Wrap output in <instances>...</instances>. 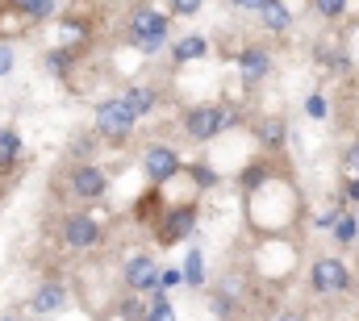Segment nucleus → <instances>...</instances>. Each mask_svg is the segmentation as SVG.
Segmentation results:
<instances>
[{
  "instance_id": "nucleus-16",
  "label": "nucleus",
  "mask_w": 359,
  "mask_h": 321,
  "mask_svg": "<svg viewBox=\"0 0 359 321\" xmlns=\"http://www.w3.org/2000/svg\"><path fill=\"white\" fill-rule=\"evenodd\" d=\"M184 280H188L192 288H201V280H205V259H201V250H188V259H184Z\"/></svg>"
},
{
  "instance_id": "nucleus-28",
  "label": "nucleus",
  "mask_w": 359,
  "mask_h": 321,
  "mask_svg": "<svg viewBox=\"0 0 359 321\" xmlns=\"http://www.w3.org/2000/svg\"><path fill=\"white\" fill-rule=\"evenodd\" d=\"M8 71H13V46L0 42V76H8Z\"/></svg>"
},
{
  "instance_id": "nucleus-12",
  "label": "nucleus",
  "mask_w": 359,
  "mask_h": 321,
  "mask_svg": "<svg viewBox=\"0 0 359 321\" xmlns=\"http://www.w3.org/2000/svg\"><path fill=\"white\" fill-rule=\"evenodd\" d=\"M259 17H264V29H271V34H284V29L292 25V13H288L284 0H268V4L259 8Z\"/></svg>"
},
{
  "instance_id": "nucleus-13",
  "label": "nucleus",
  "mask_w": 359,
  "mask_h": 321,
  "mask_svg": "<svg viewBox=\"0 0 359 321\" xmlns=\"http://www.w3.org/2000/svg\"><path fill=\"white\" fill-rule=\"evenodd\" d=\"M201 55H209V42H205L201 34H188V38H180L176 50H172V59H176V63H192V59H201Z\"/></svg>"
},
{
  "instance_id": "nucleus-1",
  "label": "nucleus",
  "mask_w": 359,
  "mask_h": 321,
  "mask_svg": "<svg viewBox=\"0 0 359 321\" xmlns=\"http://www.w3.org/2000/svg\"><path fill=\"white\" fill-rule=\"evenodd\" d=\"M230 125H238V113L234 109H217V104H196L184 117V130H188L192 142H209V138H217Z\"/></svg>"
},
{
  "instance_id": "nucleus-18",
  "label": "nucleus",
  "mask_w": 359,
  "mask_h": 321,
  "mask_svg": "<svg viewBox=\"0 0 359 321\" xmlns=\"http://www.w3.org/2000/svg\"><path fill=\"white\" fill-rule=\"evenodd\" d=\"M8 4H13L17 13H25V17H46L55 0H8Z\"/></svg>"
},
{
  "instance_id": "nucleus-32",
  "label": "nucleus",
  "mask_w": 359,
  "mask_h": 321,
  "mask_svg": "<svg viewBox=\"0 0 359 321\" xmlns=\"http://www.w3.org/2000/svg\"><path fill=\"white\" fill-rule=\"evenodd\" d=\"M284 321H301V317H297V313H288V317H284Z\"/></svg>"
},
{
  "instance_id": "nucleus-9",
  "label": "nucleus",
  "mask_w": 359,
  "mask_h": 321,
  "mask_svg": "<svg viewBox=\"0 0 359 321\" xmlns=\"http://www.w3.org/2000/svg\"><path fill=\"white\" fill-rule=\"evenodd\" d=\"M59 309H67V288H63L59 280H46V284L29 296V313H34V317H50V313H59Z\"/></svg>"
},
{
  "instance_id": "nucleus-11",
  "label": "nucleus",
  "mask_w": 359,
  "mask_h": 321,
  "mask_svg": "<svg viewBox=\"0 0 359 321\" xmlns=\"http://www.w3.org/2000/svg\"><path fill=\"white\" fill-rule=\"evenodd\" d=\"M238 71H243V83H247V88H255V83H259V80L271 71L268 50H259V46H247V50L238 55Z\"/></svg>"
},
{
  "instance_id": "nucleus-2",
  "label": "nucleus",
  "mask_w": 359,
  "mask_h": 321,
  "mask_svg": "<svg viewBox=\"0 0 359 321\" xmlns=\"http://www.w3.org/2000/svg\"><path fill=\"white\" fill-rule=\"evenodd\" d=\"M168 29H172V21H168L159 8H147V4H142V8L130 13V42L142 46V50H163Z\"/></svg>"
},
{
  "instance_id": "nucleus-6",
  "label": "nucleus",
  "mask_w": 359,
  "mask_h": 321,
  "mask_svg": "<svg viewBox=\"0 0 359 321\" xmlns=\"http://www.w3.org/2000/svg\"><path fill=\"white\" fill-rule=\"evenodd\" d=\"M104 238V230H100V221L88 217V213H72V217H63V242L72 246V250H88L96 242Z\"/></svg>"
},
{
  "instance_id": "nucleus-23",
  "label": "nucleus",
  "mask_w": 359,
  "mask_h": 321,
  "mask_svg": "<svg viewBox=\"0 0 359 321\" xmlns=\"http://www.w3.org/2000/svg\"><path fill=\"white\" fill-rule=\"evenodd\" d=\"M334 234L343 242H351L355 238V217H339V221H334Z\"/></svg>"
},
{
  "instance_id": "nucleus-20",
  "label": "nucleus",
  "mask_w": 359,
  "mask_h": 321,
  "mask_svg": "<svg viewBox=\"0 0 359 321\" xmlns=\"http://www.w3.org/2000/svg\"><path fill=\"white\" fill-rule=\"evenodd\" d=\"M147 321H176V309H172L168 301H155V305L147 309Z\"/></svg>"
},
{
  "instance_id": "nucleus-14",
  "label": "nucleus",
  "mask_w": 359,
  "mask_h": 321,
  "mask_svg": "<svg viewBox=\"0 0 359 321\" xmlns=\"http://www.w3.org/2000/svg\"><path fill=\"white\" fill-rule=\"evenodd\" d=\"M17 159H21V138L13 130H0V171H8Z\"/></svg>"
},
{
  "instance_id": "nucleus-21",
  "label": "nucleus",
  "mask_w": 359,
  "mask_h": 321,
  "mask_svg": "<svg viewBox=\"0 0 359 321\" xmlns=\"http://www.w3.org/2000/svg\"><path fill=\"white\" fill-rule=\"evenodd\" d=\"M192 184H201V188H213V184H217V175H213L205 163H196V167H192Z\"/></svg>"
},
{
  "instance_id": "nucleus-15",
  "label": "nucleus",
  "mask_w": 359,
  "mask_h": 321,
  "mask_svg": "<svg viewBox=\"0 0 359 321\" xmlns=\"http://www.w3.org/2000/svg\"><path fill=\"white\" fill-rule=\"evenodd\" d=\"M126 104L142 117V113H151V109H155V92H151V88H130V92H126Z\"/></svg>"
},
{
  "instance_id": "nucleus-17",
  "label": "nucleus",
  "mask_w": 359,
  "mask_h": 321,
  "mask_svg": "<svg viewBox=\"0 0 359 321\" xmlns=\"http://www.w3.org/2000/svg\"><path fill=\"white\" fill-rule=\"evenodd\" d=\"M259 142H264V146H271V151H276V146H284V121L268 117V121L259 125Z\"/></svg>"
},
{
  "instance_id": "nucleus-31",
  "label": "nucleus",
  "mask_w": 359,
  "mask_h": 321,
  "mask_svg": "<svg viewBox=\"0 0 359 321\" xmlns=\"http://www.w3.org/2000/svg\"><path fill=\"white\" fill-rule=\"evenodd\" d=\"M234 4H238V8H255V13H259V8H264L268 0H234Z\"/></svg>"
},
{
  "instance_id": "nucleus-5",
  "label": "nucleus",
  "mask_w": 359,
  "mask_h": 321,
  "mask_svg": "<svg viewBox=\"0 0 359 321\" xmlns=\"http://www.w3.org/2000/svg\"><path fill=\"white\" fill-rule=\"evenodd\" d=\"M192 230H196V205L188 200V205H176L172 213H163V217H159L155 238L163 242V246H176V242H184Z\"/></svg>"
},
{
  "instance_id": "nucleus-29",
  "label": "nucleus",
  "mask_w": 359,
  "mask_h": 321,
  "mask_svg": "<svg viewBox=\"0 0 359 321\" xmlns=\"http://www.w3.org/2000/svg\"><path fill=\"white\" fill-rule=\"evenodd\" d=\"M180 275H184V271H176V267H172V271H159V288H168V284H180Z\"/></svg>"
},
{
  "instance_id": "nucleus-26",
  "label": "nucleus",
  "mask_w": 359,
  "mask_h": 321,
  "mask_svg": "<svg viewBox=\"0 0 359 321\" xmlns=\"http://www.w3.org/2000/svg\"><path fill=\"white\" fill-rule=\"evenodd\" d=\"M343 167H347L351 175H359V142H351V146H347V155H343Z\"/></svg>"
},
{
  "instance_id": "nucleus-25",
  "label": "nucleus",
  "mask_w": 359,
  "mask_h": 321,
  "mask_svg": "<svg viewBox=\"0 0 359 321\" xmlns=\"http://www.w3.org/2000/svg\"><path fill=\"white\" fill-rule=\"evenodd\" d=\"M121 317L126 321H147V309H142L138 301H126V305H121Z\"/></svg>"
},
{
  "instance_id": "nucleus-22",
  "label": "nucleus",
  "mask_w": 359,
  "mask_h": 321,
  "mask_svg": "<svg viewBox=\"0 0 359 321\" xmlns=\"http://www.w3.org/2000/svg\"><path fill=\"white\" fill-rule=\"evenodd\" d=\"M46 63H50V71H55V76H63V71L72 67V59H67V50H50V59H46Z\"/></svg>"
},
{
  "instance_id": "nucleus-24",
  "label": "nucleus",
  "mask_w": 359,
  "mask_h": 321,
  "mask_svg": "<svg viewBox=\"0 0 359 321\" xmlns=\"http://www.w3.org/2000/svg\"><path fill=\"white\" fill-rule=\"evenodd\" d=\"M201 4H205V0H172V13H176V17H192Z\"/></svg>"
},
{
  "instance_id": "nucleus-27",
  "label": "nucleus",
  "mask_w": 359,
  "mask_h": 321,
  "mask_svg": "<svg viewBox=\"0 0 359 321\" xmlns=\"http://www.w3.org/2000/svg\"><path fill=\"white\" fill-rule=\"evenodd\" d=\"M259 179H268V171H264V167H251V171L243 175V188H255Z\"/></svg>"
},
{
  "instance_id": "nucleus-4",
  "label": "nucleus",
  "mask_w": 359,
  "mask_h": 321,
  "mask_svg": "<svg viewBox=\"0 0 359 321\" xmlns=\"http://www.w3.org/2000/svg\"><path fill=\"white\" fill-rule=\"evenodd\" d=\"M134 125H138V113L126 104V96L96 104V134H104V138H126Z\"/></svg>"
},
{
  "instance_id": "nucleus-19",
  "label": "nucleus",
  "mask_w": 359,
  "mask_h": 321,
  "mask_svg": "<svg viewBox=\"0 0 359 321\" xmlns=\"http://www.w3.org/2000/svg\"><path fill=\"white\" fill-rule=\"evenodd\" d=\"M313 8H318V17L334 21V17H343V13H347V0H313Z\"/></svg>"
},
{
  "instance_id": "nucleus-3",
  "label": "nucleus",
  "mask_w": 359,
  "mask_h": 321,
  "mask_svg": "<svg viewBox=\"0 0 359 321\" xmlns=\"http://www.w3.org/2000/svg\"><path fill=\"white\" fill-rule=\"evenodd\" d=\"M309 288H313L318 296H339V292H347V288H351L347 263L334 259V254H322V259L309 267Z\"/></svg>"
},
{
  "instance_id": "nucleus-33",
  "label": "nucleus",
  "mask_w": 359,
  "mask_h": 321,
  "mask_svg": "<svg viewBox=\"0 0 359 321\" xmlns=\"http://www.w3.org/2000/svg\"><path fill=\"white\" fill-rule=\"evenodd\" d=\"M0 321H17V317H0Z\"/></svg>"
},
{
  "instance_id": "nucleus-8",
  "label": "nucleus",
  "mask_w": 359,
  "mask_h": 321,
  "mask_svg": "<svg viewBox=\"0 0 359 321\" xmlns=\"http://www.w3.org/2000/svg\"><path fill=\"white\" fill-rule=\"evenodd\" d=\"M126 288L130 292H159V267L151 254H134L126 263Z\"/></svg>"
},
{
  "instance_id": "nucleus-7",
  "label": "nucleus",
  "mask_w": 359,
  "mask_h": 321,
  "mask_svg": "<svg viewBox=\"0 0 359 321\" xmlns=\"http://www.w3.org/2000/svg\"><path fill=\"white\" fill-rule=\"evenodd\" d=\"M142 167H147V179L151 184H168L172 175H180V155L172 146H147V155H142Z\"/></svg>"
},
{
  "instance_id": "nucleus-10",
  "label": "nucleus",
  "mask_w": 359,
  "mask_h": 321,
  "mask_svg": "<svg viewBox=\"0 0 359 321\" xmlns=\"http://www.w3.org/2000/svg\"><path fill=\"white\" fill-rule=\"evenodd\" d=\"M104 188H109V175L100 171V167H76L72 171V192L80 196V200H100L104 196Z\"/></svg>"
},
{
  "instance_id": "nucleus-30",
  "label": "nucleus",
  "mask_w": 359,
  "mask_h": 321,
  "mask_svg": "<svg viewBox=\"0 0 359 321\" xmlns=\"http://www.w3.org/2000/svg\"><path fill=\"white\" fill-rule=\"evenodd\" d=\"M305 109H309L313 117H322V113H326V100H318V96H309V104H305Z\"/></svg>"
}]
</instances>
